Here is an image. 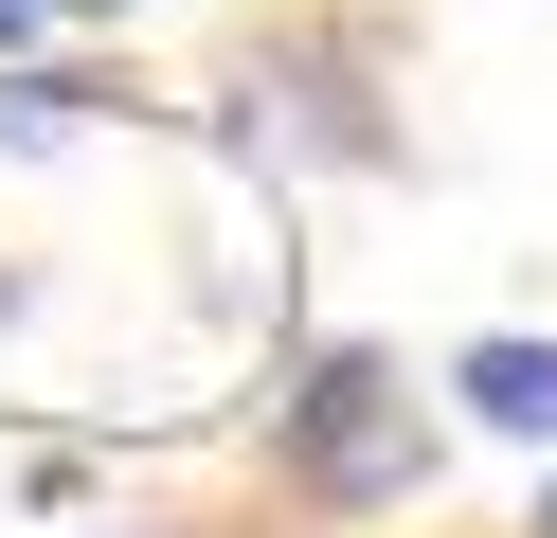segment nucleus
Returning <instances> with one entry per match:
<instances>
[{"instance_id":"0eeeda50","label":"nucleus","mask_w":557,"mask_h":538,"mask_svg":"<svg viewBox=\"0 0 557 538\" xmlns=\"http://www.w3.org/2000/svg\"><path fill=\"white\" fill-rule=\"evenodd\" d=\"M0 323H18V270H0Z\"/></svg>"},{"instance_id":"f257e3e1","label":"nucleus","mask_w":557,"mask_h":538,"mask_svg":"<svg viewBox=\"0 0 557 538\" xmlns=\"http://www.w3.org/2000/svg\"><path fill=\"white\" fill-rule=\"evenodd\" d=\"M270 466H288L306 502H342V521H396V502H432L449 430H432V395H413L396 341H324L270 395Z\"/></svg>"},{"instance_id":"39448f33","label":"nucleus","mask_w":557,"mask_h":538,"mask_svg":"<svg viewBox=\"0 0 557 538\" xmlns=\"http://www.w3.org/2000/svg\"><path fill=\"white\" fill-rule=\"evenodd\" d=\"M54 18H126V0H54Z\"/></svg>"},{"instance_id":"423d86ee","label":"nucleus","mask_w":557,"mask_h":538,"mask_svg":"<svg viewBox=\"0 0 557 538\" xmlns=\"http://www.w3.org/2000/svg\"><path fill=\"white\" fill-rule=\"evenodd\" d=\"M521 538H557V485H540V521H521Z\"/></svg>"},{"instance_id":"f03ea898","label":"nucleus","mask_w":557,"mask_h":538,"mask_svg":"<svg viewBox=\"0 0 557 538\" xmlns=\"http://www.w3.org/2000/svg\"><path fill=\"white\" fill-rule=\"evenodd\" d=\"M449 413L504 430V449H557V341L540 323H485V341H449Z\"/></svg>"},{"instance_id":"7ed1b4c3","label":"nucleus","mask_w":557,"mask_h":538,"mask_svg":"<svg viewBox=\"0 0 557 538\" xmlns=\"http://www.w3.org/2000/svg\"><path fill=\"white\" fill-rule=\"evenodd\" d=\"M90 90H54V72H0V143H73Z\"/></svg>"},{"instance_id":"20e7f679","label":"nucleus","mask_w":557,"mask_h":538,"mask_svg":"<svg viewBox=\"0 0 557 538\" xmlns=\"http://www.w3.org/2000/svg\"><path fill=\"white\" fill-rule=\"evenodd\" d=\"M37 18H54V0H0V54H18V36H37Z\"/></svg>"}]
</instances>
